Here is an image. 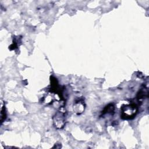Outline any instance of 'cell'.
<instances>
[{
    "label": "cell",
    "mask_w": 149,
    "mask_h": 149,
    "mask_svg": "<svg viewBox=\"0 0 149 149\" xmlns=\"http://www.w3.org/2000/svg\"><path fill=\"white\" fill-rule=\"evenodd\" d=\"M138 108L135 104L123 105L120 108V117L124 120L133 119L137 115Z\"/></svg>",
    "instance_id": "obj_1"
},
{
    "label": "cell",
    "mask_w": 149,
    "mask_h": 149,
    "mask_svg": "<svg viewBox=\"0 0 149 149\" xmlns=\"http://www.w3.org/2000/svg\"><path fill=\"white\" fill-rule=\"evenodd\" d=\"M65 113V109L61 108L53 116V125L56 129H61L64 127L66 122Z\"/></svg>",
    "instance_id": "obj_2"
},
{
    "label": "cell",
    "mask_w": 149,
    "mask_h": 149,
    "mask_svg": "<svg viewBox=\"0 0 149 149\" xmlns=\"http://www.w3.org/2000/svg\"><path fill=\"white\" fill-rule=\"evenodd\" d=\"M86 105L84 101L81 98H79L75 101V102L73 104V108L74 112L77 115H81L85 109Z\"/></svg>",
    "instance_id": "obj_3"
},
{
    "label": "cell",
    "mask_w": 149,
    "mask_h": 149,
    "mask_svg": "<svg viewBox=\"0 0 149 149\" xmlns=\"http://www.w3.org/2000/svg\"><path fill=\"white\" fill-rule=\"evenodd\" d=\"M148 95V90L146 87L141 88L137 93V98L139 101H142Z\"/></svg>",
    "instance_id": "obj_4"
},
{
    "label": "cell",
    "mask_w": 149,
    "mask_h": 149,
    "mask_svg": "<svg viewBox=\"0 0 149 149\" xmlns=\"http://www.w3.org/2000/svg\"><path fill=\"white\" fill-rule=\"evenodd\" d=\"M115 111V106L113 104H109L105 107L102 111V114H113Z\"/></svg>",
    "instance_id": "obj_5"
},
{
    "label": "cell",
    "mask_w": 149,
    "mask_h": 149,
    "mask_svg": "<svg viewBox=\"0 0 149 149\" xmlns=\"http://www.w3.org/2000/svg\"><path fill=\"white\" fill-rule=\"evenodd\" d=\"M6 114L5 112V107H3L1 110V121L2 122L5 119H6Z\"/></svg>",
    "instance_id": "obj_6"
}]
</instances>
